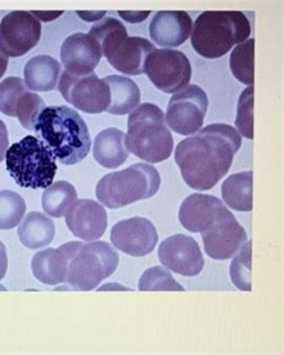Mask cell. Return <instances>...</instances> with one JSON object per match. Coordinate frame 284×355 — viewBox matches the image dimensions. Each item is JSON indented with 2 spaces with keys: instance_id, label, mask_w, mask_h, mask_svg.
Masks as SVG:
<instances>
[{
  "instance_id": "1",
  "label": "cell",
  "mask_w": 284,
  "mask_h": 355,
  "mask_svg": "<svg viewBox=\"0 0 284 355\" xmlns=\"http://www.w3.org/2000/svg\"><path fill=\"white\" fill-rule=\"evenodd\" d=\"M241 144L237 130L224 123L209 125L183 140L175 162L186 184L196 191L214 188L231 169Z\"/></svg>"
},
{
  "instance_id": "2",
  "label": "cell",
  "mask_w": 284,
  "mask_h": 355,
  "mask_svg": "<svg viewBox=\"0 0 284 355\" xmlns=\"http://www.w3.org/2000/svg\"><path fill=\"white\" fill-rule=\"evenodd\" d=\"M35 132L64 165L78 164L87 158L92 139L87 123L76 110L66 105L46 107L36 122Z\"/></svg>"
},
{
  "instance_id": "3",
  "label": "cell",
  "mask_w": 284,
  "mask_h": 355,
  "mask_svg": "<svg viewBox=\"0 0 284 355\" xmlns=\"http://www.w3.org/2000/svg\"><path fill=\"white\" fill-rule=\"evenodd\" d=\"M251 35V23L240 11H206L196 19L191 44L206 59H217Z\"/></svg>"
},
{
  "instance_id": "4",
  "label": "cell",
  "mask_w": 284,
  "mask_h": 355,
  "mask_svg": "<svg viewBox=\"0 0 284 355\" xmlns=\"http://www.w3.org/2000/svg\"><path fill=\"white\" fill-rule=\"evenodd\" d=\"M126 146L148 163H161L172 156L174 140L167 125L166 116L156 104L138 105L127 120Z\"/></svg>"
},
{
  "instance_id": "5",
  "label": "cell",
  "mask_w": 284,
  "mask_h": 355,
  "mask_svg": "<svg viewBox=\"0 0 284 355\" xmlns=\"http://www.w3.org/2000/svg\"><path fill=\"white\" fill-rule=\"evenodd\" d=\"M66 259L65 284L70 290H95L119 266V254L108 243L69 242L62 247Z\"/></svg>"
},
{
  "instance_id": "6",
  "label": "cell",
  "mask_w": 284,
  "mask_h": 355,
  "mask_svg": "<svg viewBox=\"0 0 284 355\" xmlns=\"http://www.w3.org/2000/svg\"><path fill=\"white\" fill-rule=\"evenodd\" d=\"M89 35L99 44L102 55L110 65L127 76L143 73L147 58L156 49L155 44L144 37H130L125 26L115 18L107 17L95 23Z\"/></svg>"
},
{
  "instance_id": "7",
  "label": "cell",
  "mask_w": 284,
  "mask_h": 355,
  "mask_svg": "<svg viewBox=\"0 0 284 355\" xmlns=\"http://www.w3.org/2000/svg\"><path fill=\"white\" fill-rule=\"evenodd\" d=\"M160 187L161 176L158 170L151 165L137 163L101 178L97 186V198L106 207L118 209L153 198Z\"/></svg>"
},
{
  "instance_id": "8",
  "label": "cell",
  "mask_w": 284,
  "mask_h": 355,
  "mask_svg": "<svg viewBox=\"0 0 284 355\" xmlns=\"http://www.w3.org/2000/svg\"><path fill=\"white\" fill-rule=\"evenodd\" d=\"M56 161L49 146L31 135L11 145L5 156L13 181L29 189H46L52 184L58 170Z\"/></svg>"
},
{
  "instance_id": "9",
  "label": "cell",
  "mask_w": 284,
  "mask_h": 355,
  "mask_svg": "<svg viewBox=\"0 0 284 355\" xmlns=\"http://www.w3.org/2000/svg\"><path fill=\"white\" fill-rule=\"evenodd\" d=\"M59 92L67 103L84 113H105L110 107V87L94 72L77 76L64 71Z\"/></svg>"
},
{
  "instance_id": "10",
  "label": "cell",
  "mask_w": 284,
  "mask_h": 355,
  "mask_svg": "<svg viewBox=\"0 0 284 355\" xmlns=\"http://www.w3.org/2000/svg\"><path fill=\"white\" fill-rule=\"evenodd\" d=\"M144 72L158 90L174 94L191 82L192 66L188 58L180 51L155 49L147 58Z\"/></svg>"
},
{
  "instance_id": "11",
  "label": "cell",
  "mask_w": 284,
  "mask_h": 355,
  "mask_svg": "<svg viewBox=\"0 0 284 355\" xmlns=\"http://www.w3.org/2000/svg\"><path fill=\"white\" fill-rule=\"evenodd\" d=\"M209 107L206 92L198 85H187L172 96L167 107V125L181 135H192L201 130Z\"/></svg>"
},
{
  "instance_id": "12",
  "label": "cell",
  "mask_w": 284,
  "mask_h": 355,
  "mask_svg": "<svg viewBox=\"0 0 284 355\" xmlns=\"http://www.w3.org/2000/svg\"><path fill=\"white\" fill-rule=\"evenodd\" d=\"M201 234L206 255L216 261L229 260L234 257L247 242L245 229L226 206L210 227Z\"/></svg>"
},
{
  "instance_id": "13",
  "label": "cell",
  "mask_w": 284,
  "mask_h": 355,
  "mask_svg": "<svg viewBox=\"0 0 284 355\" xmlns=\"http://www.w3.org/2000/svg\"><path fill=\"white\" fill-rule=\"evenodd\" d=\"M41 23L28 11H12L0 23V49L5 55L22 57L39 44Z\"/></svg>"
},
{
  "instance_id": "14",
  "label": "cell",
  "mask_w": 284,
  "mask_h": 355,
  "mask_svg": "<svg viewBox=\"0 0 284 355\" xmlns=\"http://www.w3.org/2000/svg\"><path fill=\"white\" fill-rule=\"evenodd\" d=\"M158 259L163 267L183 277H197L206 264L198 243L185 234L165 239L158 247Z\"/></svg>"
},
{
  "instance_id": "15",
  "label": "cell",
  "mask_w": 284,
  "mask_h": 355,
  "mask_svg": "<svg viewBox=\"0 0 284 355\" xmlns=\"http://www.w3.org/2000/svg\"><path fill=\"white\" fill-rule=\"evenodd\" d=\"M110 242L115 249L133 257H143L158 245V234L151 221L142 217L117 223L110 231Z\"/></svg>"
},
{
  "instance_id": "16",
  "label": "cell",
  "mask_w": 284,
  "mask_h": 355,
  "mask_svg": "<svg viewBox=\"0 0 284 355\" xmlns=\"http://www.w3.org/2000/svg\"><path fill=\"white\" fill-rule=\"evenodd\" d=\"M65 218L71 232L87 242L101 239L108 225L105 207L90 199L77 200Z\"/></svg>"
},
{
  "instance_id": "17",
  "label": "cell",
  "mask_w": 284,
  "mask_h": 355,
  "mask_svg": "<svg viewBox=\"0 0 284 355\" xmlns=\"http://www.w3.org/2000/svg\"><path fill=\"white\" fill-rule=\"evenodd\" d=\"M60 58L69 73L83 76L92 73L102 58L100 46L89 34L77 33L62 42Z\"/></svg>"
},
{
  "instance_id": "18",
  "label": "cell",
  "mask_w": 284,
  "mask_h": 355,
  "mask_svg": "<svg viewBox=\"0 0 284 355\" xmlns=\"http://www.w3.org/2000/svg\"><path fill=\"white\" fill-rule=\"evenodd\" d=\"M192 18L185 11H160L149 26L153 44L161 47H179L192 33Z\"/></svg>"
},
{
  "instance_id": "19",
  "label": "cell",
  "mask_w": 284,
  "mask_h": 355,
  "mask_svg": "<svg viewBox=\"0 0 284 355\" xmlns=\"http://www.w3.org/2000/svg\"><path fill=\"white\" fill-rule=\"evenodd\" d=\"M223 207L222 201L212 195H190L180 206L179 220L190 232L201 234L210 227Z\"/></svg>"
},
{
  "instance_id": "20",
  "label": "cell",
  "mask_w": 284,
  "mask_h": 355,
  "mask_svg": "<svg viewBox=\"0 0 284 355\" xmlns=\"http://www.w3.org/2000/svg\"><path fill=\"white\" fill-rule=\"evenodd\" d=\"M92 155L95 161L106 169H117L128 159L126 135L118 128L101 130L94 140Z\"/></svg>"
},
{
  "instance_id": "21",
  "label": "cell",
  "mask_w": 284,
  "mask_h": 355,
  "mask_svg": "<svg viewBox=\"0 0 284 355\" xmlns=\"http://www.w3.org/2000/svg\"><path fill=\"white\" fill-rule=\"evenodd\" d=\"M62 73V65L49 55L31 58L24 67V82L31 92H49L54 90Z\"/></svg>"
},
{
  "instance_id": "22",
  "label": "cell",
  "mask_w": 284,
  "mask_h": 355,
  "mask_svg": "<svg viewBox=\"0 0 284 355\" xmlns=\"http://www.w3.org/2000/svg\"><path fill=\"white\" fill-rule=\"evenodd\" d=\"M18 237L23 245L33 250L47 247L56 236V225L44 213L31 212L18 227Z\"/></svg>"
},
{
  "instance_id": "23",
  "label": "cell",
  "mask_w": 284,
  "mask_h": 355,
  "mask_svg": "<svg viewBox=\"0 0 284 355\" xmlns=\"http://www.w3.org/2000/svg\"><path fill=\"white\" fill-rule=\"evenodd\" d=\"M103 80L110 92V103L107 109L108 113L126 115L140 105V90L133 80L124 76H108Z\"/></svg>"
},
{
  "instance_id": "24",
  "label": "cell",
  "mask_w": 284,
  "mask_h": 355,
  "mask_svg": "<svg viewBox=\"0 0 284 355\" xmlns=\"http://www.w3.org/2000/svg\"><path fill=\"white\" fill-rule=\"evenodd\" d=\"M34 277L44 285L57 286L65 284L66 259L62 248L46 249L37 252L31 261Z\"/></svg>"
},
{
  "instance_id": "25",
  "label": "cell",
  "mask_w": 284,
  "mask_h": 355,
  "mask_svg": "<svg viewBox=\"0 0 284 355\" xmlns=\"http://www.w3.org/2000/svg\"><path fill=\"white\" fill-rule=\"evenodd\" d=\"M253 173H234L223 182L222 198L237 212H251L253 208Z\"/></svg>"
},
{
  "instance_id": "26",
  "label": "cell",
  "mask_w": 284,
  "mask_h": 355,
  "mask_svg": "<svg viewBox=\"0 0 284 355\" xmlns=\"http://www.w3.org/2000/svg\"><path fill=\"white\" fill-rule=\"evenodd\" d=\"M77 191L71 183L58 181L44 189L41 202L47 216L62 218L65 217L72 205L77 201Z\"/></svg>"
},
{
  "instance_id": "27",
  "label": "cell",
  "mask_w": 284,
  "mask_h": 355,
  "mask_svg": "<svg viewBox=\"0 0 284 355\" xmlns=\"http://www.w3.org/2000/svg\"><path fill=\"white\" fill-rule=\"evenodd\" d=\"M254 39H249L237 44L229 60L234 77L247 87L254 84Z\"/></svg>"
},
{
  "instance_id": "28",
  "label": "cell",
  "mask_w": 284,
  "mask_h": 355,
  "mask_svg": "<svg viewBox=\"0 0 284 355\" xmlns=\"http://www.w3.org/2000/svg\"><path fill=\"white\" fill-rule=\"evenodd\" d=\"M26 201L11 191H0V230L15 229L26 214Z\"/></svg>"
},
{
  "instance_id": "29",
  "label": "cell",
  "mask_w": 284,
  "mask_h": 355,
  "mask_svg": "<svg viewBox=\"0 0 284 355\" xmlns=\"http://www.w3.org/2000/svg\"><path fill=\"white\" fill-rule=\"evenodd\" d=\"M252 241L246 242L244 247L236 252L235 257L231 264V279L236 288L241 291L252 290L251 268H252Z\"/></svg>"
},
{
  "instance_id": "30",
  "label": "cell",
  "mask_w": 284,
  "mask_h": 355,
  "mask_svg": "<svg viewBox=\"0 0 284 355\" xmlns=\"http://www.w3.org/2000/svg\"><path fill=\"white\" fill-rule=\"evenodd\" d=\"M29 92L26 82L18 77H9L0 83V112L6 116L16 117L18 101Z\"/></svg>"
},
{
  "instance_id": "31",
  "label": "cell",
  "mask_w": 284,
  "mask_h": 355,
  "mask_svg": "<svg viewBox=\"0 0 284 355\" xmlns=\"http://www.w3.org/2000/svg\"><path fill=\"white\" fill-rule=\"evenodd\" d=\"M140 291H185L168 269L155 266L142 274L138 282Z\"/></svg>"
},
{
  "instance_id": "32",
  "label": "cell",
  "mask_w": 284,
  "mask_h": 355,
  "mask_svg": "<svg viewBox=\"0 0 284 355\" xmlns=\"http://www.w3.org/2000/svg\"><path fill=\"white\" fill-rule=\"evenodd\" d=\"M44 109V100L37 94L28 92L18 101L16 117L26 130L35 132L36 122Z\"/></svg>"
},
{
  "instance_id": "33",
  "label": "cell",
  "mask_w": 284,
  "mask_h": 355,
  "mask_svg": "<svg viewBox=\"0 0 284 355\" xmlns=\"http://www.w3.org/2000/svg\"><path fill=\"white\" fill-rule=\"evenodd\" d=\"M254 87H249L241 94L237 102L235 126L237 133L252 140L253 135Z\"/></svg>"
},
{
  "instance_id": "34",
  "label": "cell",
  "mask_w": 284,
  "mask_h": 355,
  "mask_svg": "<svg viewBox=\"0 0 284 355\" xmlns=\"http://www.w3.org/2000/svg\"><path fill=\"white\" fill-rule=\"evenodd\" d=\"M119 15L124 18L125 21L130 23H140L142 21H145L150 15V11H119Z\"/></svg>"
},
{
  "instance_id": "35",
  "label": "cell",
  "mask_w": 284,
  "mask_h": 355,
  "mask_svg": "<svg viewBox=\"0 0 284 355\" xmlns=\"http://www.w3.org/2000/svg\"><path fill=\"white\" fill-rule=\"evenodd\" d=\"M9 150V135L4 122L0 120V162H3Z\"/></svg>"
},
{
  "instance_id": "36",
  "label": "cell",
  "mask_w": 284,
  "mask_h": 355,
  "mask_svg": "<svg viewBox=\"0 0 284 355\" xmlns=\"http://www.w3.org/2000/svg\"><path fill=\"white\" fill-rule=\"evenodd\" d=\"M8 255H6V248H5L4 243L0 241V280H3L8 270Z\"/></svg>"
},
{
  "instance_id": "37",
  "label": "cell",
  "mask_w": 284,
  "mask_h": 355,
  "mask_svg": "<svg viewBox=\"0 0 284 355\" xmlns=\"http://www.w3.org/2000/svg\"><path fill=\"white\" fill-rule=\"evenodd\" d=\"M62 11H49V12H44V11H31V15H35L36 19L49 22L53 19H57L59 16H62Z\"/></svg>"
},
{
  "instance_id": "38",
  "label": "cell",
  "mask_w": 284,
  "mask_h": 355,
  "mask_svg": "<svg viewBox=\"0 0 284 355\" xmlns=\"http://www.w3.org/2000/svg\"><path fill=\"white\" fill-rule=\"evenodd\" d=\"M77 15L84 21H87V22H94V21H97V19H101V18L103 17L106 15V11H101V12H95V11H92V12H89V11H87V12L85 11H77Z\"/></svg>"
},
{
  "instance_id": "39",
  "label": "cell",
  "mask_w": 284,
  "mask_h": 355,
  "mask_svg": "<svg viewBox=\"0 0 284 355\" xmlns=\"http://www.w3.org/2000/svg\"><path fill=\"white\" fill-rule=\"evenodd\" d=\"M9 65V58L8 55H5L4 53L1 52L0 49V78L4 76Z\"/></svg>"
},
{
  "instance_id": "40",
  "label": "cell",
  "mask_w": 284,
  "mask_h": 355,
  "mask_svg": "<svg viewBox=\"0 0 284 355\" xmlns=\"http://www.w3.org/2000/svg\"><path fill=\"white\" fill-rule=\"evenodd\" d=\"M100 291L103 290H125V291H131L130 288H126V287L120 286L118 284H108V285H105V286L100 287L99 288Z\"/></svg>"
},
{
  "instance_id": "41",
  "label": "cell",
  "mask_w": 284,
  "mask_h": 355,
  "mask_svg": "<svg viewBox=\"0 0 284 355\" xmlns=\"http://www.w3.org/2000/svg\"><path fill=\"white\" fill-rule=\"evenodd\" d=\"M0 290H3V291H5V287H3V286H0Z\"/></svg>"
}]
</instances>
